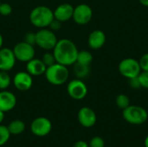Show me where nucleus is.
Listing matches in <instances>:
<instances>
[{"instance_id":"f257e3e1","label":"nucleus","mask_w":148,"mask_h":147,"mask_svg":"<svg viewBox=\"0 0 148 147\" xmlns=\"http://www.w3.org/2000/svg\"><path fill=\"white\" fill-rule=\"evenodd\" d=\"M78 51L75 42L67 38L58 40L53 49L56 62L67 67L73 65L76 62Z\"/></svg>"},{"instance_id":"f03ea898","label":"nucleus","mask_w":148,"mask_h":147,"mask_svg":"<svg viewBox=\"0 0 148 147\" xmlns=\"http://www.w3.org/2000/svg\"><path fill=\"white\" fill-rule=\"evenodd\" d=\"M54 18L53 10L45 5H39L35 7L29 14L30 23L35 27L40 29L48 28Z\"/></svg>"},{"instance_id":"7ed1b4c3","label":"nucleus","mask_w":148,"mask_h":147,"mask_svg":"<svg viewBox=\"0 0 148 147\" xmlns=\"http://www.w3.org/2000/svg\"><path fill=\"white\" fill-rule=\"evenodd\" d=\"M45 78L49 83L54 86H61L67 82L69 77V71L67 66L56 62L46 68Z\"/></svg>"},{"instance_id":"20e7f679","label":"nucleus","mask_w":148,"mask_h":147,"mask_svg":"<svg viewBox=\"0 0 148 147\" xmlns=\"http://www.w3.org/2000/svg\"><path fill=\"white\" fill-rule=\"evenodd\" d=\"M122 111L123 119L131 125H142L148 120L147 111L140 106L130 105Z\"/></svg>"},{"instance_id":"39448f33","label":"nucleus","mask_w":148,"mask_h":147,"mask_svg":"<svg viewBox=\"0 0 148 147\" xmlns=\"http://www.w3.org/2000/svg\"><path fill=\"white\" fill-rule=\"evenodd\" d=\"M57 41L54 31L51 29L43 28L36 33V44L44 50H53Z\"/></svg>"},{"instance_id":"423d86ee","label":"nucleus","mask_w":148,"mask_h":147,"mask_svg":"<svg viewBox=\"0 0 148 147\" xmlns=\"http://www.w3.org/2000/svg\"><path fill=\"white\" fill-rule=\"evenodd\" d=\"M118 70L120 74L127 79L136 77L141 72L139 61L134 58H125L119 63Z\"/></svg>"},{"instance_id":"0eeeda50","label":"nucleus","mask_w":148,"mask_h":147,"mask_svg":"<svg viewBox=\"0 0 148 147\" xmlns=\"http://www.w3.org/2000/svg\"><path fill=\"white\" fill-rule=\"evenodd\" d=\"M12 50L14 52L16 59L23 62H28L35 57L36 54L34 46L24 41L17 42L14 46Z\"/></svg>"},{"instance_id":"6e6552de","label":"nucleus","mask_w":148,"mask_h":147,"mask_svg":"<svg viewBox=\"0 0 148 147\" xmlns=\"http://www.w3.org/2000/svg\"><path fill=\"white\" fill-rule=\"evenodd\" d=\"M67 93L74 100H83L88 94V87L81 79H74L67 85Z\"/></svg>"},{"instance_id":"1a4fd4ad","label":"nucleus","mask_w":148,"mask_h":147,"mask_svg":"<svg viewBox=\"0 0 148 147\" xmlns=\"http://www.w3.org/2000/svg\"><path fill=\"white\" fill-rule=\"evenodd\" d=\"M52 130V123L46 117L36 118L30 124L31 133L37 137H45Z\"/></svg>"},{"instance_id":"9d476101","label":"nucleus","mask_w":148,"mask_h":147,"mask_svg":"<svg viewBox=\"0 0 148 147\" xmlns=\"http://www.w3.org/2000/svg\"><path fill=\"white\" fill-rule=\"evenodd\" d=\"M93 17V10L92 8L86 4L81 3L78 4L76 7H74L73 12V19L75 23L79 25H85L88 24Z\"/></svg>"},{"instance_id":"9b49d317","label":"nucleus","mask_w":148,"mask_h":147,"mask_svg":"<svg viewBox=\"0 0 148 147\" xmlns=\"http://www.w3.org/2000/svg\"><path fill=\"white\" fill-rule=\"evenodd\" d=\"M77 119L81 126L86 128H90L95 125L97 116L92 108L88 107H83L78 111Z\"/></svg>"},{"instance_id":"f8f14e48","label":"nucleus","mask_w":148,"mask_h":147,"mask_svg":"<svg viewBox=\"0 0 148 147\" xmlns=\"http://www.w3.org/2000/svg\"><path fill=\"white\" fill-rule=\"evenodd\" d=\"M13 83L16 88L19 91H28L33 85V76L27 71H21L15 75Z\"/></svg>"},{"instance_id":"ddd939ff","label":"nucleus","mask_w":148,"mask_h":147,"mask_svg":"<svg viewBox=\"0 0 148 147\" xmlns=\"http://www.w3.org/2000/svg\"><path fill=\"white\" fill-rule=\"evenodd\" d=\"M16 57L14 52L9 48L0 49V70L10 71L16 64Z\"/></svg>"},{"instance_id":"4468645a","label":"nucleus","mask_w":148,"mask_h":147,"mask_svg":"<svg viewBox=\"0 0 148 147\" xmlns=\"http://www.w3.org/2000/svg\"><path fill=\"white\" fill-rule=\"evenodd\" d=\"M16 105V95L10 91L1 90L0 91V110L3 113L10 112L15 108Z\"/></svg>"},{"instance_id":"2eb2a0df","label":"nucleus","mask_w":148,"mask_h":147,"mask_svg":"<svg viewBox=\"0 0 148 147\" xmlns=\"http://www.w3.org/2000/svg\"><path fill=\"white\" fill-rule=\"evenodd\" d=\"M53 12H54V17L59 20L60 22L63 23L69 21L73 17L74 7L70 3H64L58 5L56 8V10H53Z\"/></svg>"},{"instance_id":"dca6fc26","label":"nucleus","mask_w":148,"mask_h":147,"mask_svg":"<svg viewBox=\"0 0 148 147\" xmlns=\"http://www.w3.org/2000/svg\"><path fill=\"white\" fill-rule=\"evenodd\" d=\"M106 35L102 30L95 29L89 34L88 38V43L90 49L96 50L103 47L106 42Z\"/></svg>"},{"instance_id":"f3484780","label":"nucleus","mask_w":148,"mask_h":147,"mask_svg":"<svg viewBox=\"0 0 148 147\" xmlns=\"http://www.w3.org/2000/svg\"><path fill=\"white\" fill-rule=\"evenodd\" d=\"M47 67L42 62V59L33 58L26 64V71L32 76H39L44 75Z\"/></svg>"},{"instance_id":"a211bd4d","label":"nucleus","mask_w":148,"mask_h":147,"mask_svg":"<svg viewBox=\"0 0 148 147\" xmlns=\"http://www.w3.org/2000/svg\"><path fill=\"white\" fill-rule=\"evenodd\" d=\"M73 72L74 75L77 77V79H84L88 76L90 74V68L88 65H84L75 62L73 64Z\"/></svg>"},{"instance_id":"6ab92c4d","label":"nucleus","mask_w":148,"mask_h":147,"mask_svg":"<svg viewBox=\"0 0 148 147\" xmlns=\"http://www.w3.org/2000/svg\"><path fill=\"white\" fill-rule=\"evenodd\" d=\"M8 129L9 132L10 133V134L12 135H18L21 134L24 132L26 126L25 123L21 120H14L10 122V124L8 125Z\"/></svg>"},{"instance_id":"aec40b11","label":"nucleus","mask_w":148,"mask_h":147,"mask_svg":"<svg viewBox=\"0 0 148 147\" xmlns=\"http://www.w3.org/2000/svg\"><path fill=\"white\" fill-rule=\"evenodd\" d=\"M76 62H79V63L84 64V65L90 66V64L93 62V55L88 50H81V51H78Z\"/></svg>"},{"instance_id":"412c9836","label":"nucleus","mask_w":148,"mask_h":147,"mask_svg":"<svg viewBox=\"0 0 148 147\" xmlns=\"http://www.w3.org/2000/svg\"><path fill=\"white\" fill-rule=\"evenodd\" d=\"M115 104L117 107H119L121 110H124L128 106H130V99L129 97L125 94H120L117 95L115 99Z\"/></svg>"},{"instance_id":"4be33fe9","label":"nucleus","mask_w":148,"mask_h":147,"mask_svg":"<svg viewBox=\"0 0 148 147\" xmlns=\"http://www.w3.org/2000/svg\"><path fill=\"white\" fill-rule=\"evenodd\" d=\"M11 83V79L8 71L0 70V90H6Z\"/></svg>"},{"instance_id":"5701e85b","label":"nucleus","mask_w":148,"mask_h":147,"mask_svg":"<svg viewBox=\"0 0 148 147\" xmlns=\"http://www.w3.org/2000/svg\"><path fill=\"white\" fill-rule=\"evenodd\" d=\"M10 135L8 127L0 124V146H4L9 141Z\"/></svg>"},{"instance_id":"b1692460","label":"nucleus","mask_w":148,"mask_h":147,"mask_svg":"<svg viewBox=\"0 0 148 147\" xmlns=\"http://www.w3.org/2000/svg\"><path fill=\"white\" fill-rule=\"evenodd\" d=\"M42 62L45 64V66H46L47 68L49 67V66H52L53 64H55V63L56 62L53 52H52V53H50V52H46V53H44L43 55H42Z\"/></svg>"},{"instance_id":"393cba45","label":"nucleus","mask_w":148,"mask_h":147,"mask_svg":"<svg viewBox=\"0 0 148 147\" xmlns=\"http://www.w3.org/2000/svg\"><path fill=\"white\" fill-rule=\"evenodd\" d=\"M88 146L89 147H105V141L101 137L95 136L90 139Z\"/></svg>"},{"instance_id":"a878e982","label":"nucleus","mask_w":148,"mask_h":147,"mask_svg":"<svg viewBox=\"0 0 148 147\" xmlns=\"http://www.w3.org/2000/svg\"><path fill=\"white\" fill-rule=\"evenodd\" d=\"M12 13V7L10 3H0V15L3 16H8Z\"/></svg>"},{"instance_id":"bb28decb","label":"nucleus","mask_w":148,"mask_h":147,"mask_svg":"<svg viewBox=\"0 0 148 147\" xmlns=\"http://www.w3.org/2000/svg\"><path fill=\"white\" fill-rule=\"evenodd\" d=\"M140 86L143 88L148 89V71H141L138 75Z\"/></svg>"},{"instance_id":"cd10ccee","label":"nucleus","mask_w":148,"mask_h":147,"mask_svg":"<svg viewBox=\"0 0 148 147\" xmlns=\"http://www.w3.org/2000/svg\"><path fill=\"white\" fill-rule=\"evenodd\" d=\"M141 71H148V53L144 54L139 61Z\"/></svg>"},{"instance_id":"c85d7f7f","label":"nucleus","mask_w":148,"mask_h":147,"mask_svg":"<svg viewBox=\"0 0 148 147\" xmlns=\"http://www.w3.org/2000/svg\"><path fill=\"white\" fill-rule=\"evenodd\" d=\"M23 41L34 46L36 44V33H32V32L27 33L24 36Z\"/></svg>"},{"instance_id":"c756f323","label":"nucleus","mask_w":148,"mask_h":147,"mask_svg":"<svg viewBox=\"0 0 148 147\" xmlns=\"http://www.w3.org/2000/svg\"><path fill=\"white\" fill-rule=\"evenodd\" d=\"M128 81H129V86L133 89H139V88H141L140 82V80H139V77L138 76L134 77V78H131V79H128Z\"/></svg>"},{"instance_id":"7c9ffc66","label":"nucleus","mask_w":148,"mask_h":147,"mask_svg":"<svg viewBox=\"0 0 148 147\" xmlns=\"http://www.w3.org/2000/svg\"><path fill=\"white\" fill-rule=\"evenodd\" d=\"M62 22H60L59 20H57V19H56V18H54V20L50 23V24H49V29H51L52 31H57V30H59L60 29H61V27H62Z\"/></svg>"},{"instance_id":"2f4dec72","label":"nucleus","mask_w":148,"mask_h":147,"mask_svg":"<svg viewBox=\"0 0 148 147\" xmlns=\"http://www.w3.org/2000/svg\"><path fill=\"white\" fill-rule=\"evenodd\" d=\"M73 147H89V146L88 143H87L84 140H78L74 144Z\"/></svg>"},{"instance_id":"473e14b6","label":"nucleus","mask_w":148,"mask_h":147,"mask_svg":"<svg viewBox=\"0 0 148 147\" xmlns=\"http://www.w3.org/2000/svg\"><path fill=\"white\" fill-rule=\"evenodd\" d=\"M139 1H140V3L142 5H144L146 7H148V0H139Z\"/></svg>"},{"instance_id":"72a5a7b5","label":"nucleus","mask_w":148,"mask_h":147,"mask_svg":"<svg viewBox=\"0 0 148 147\" xmlns=\"http://www.w3.org/2000/svg\"><path fill=\"white\" fill-rule=\"evenodd\" d=\"M3 119H4V113H3V111L0 110V124L3 122Z\"/></svg>"},{"instance_id":"f704fd0d","label":"nucleus","mask_w":148,"mask_h":147,"mask_svg":"<svg viewBox=\"0 0 148 147\" xmlns=\"http://www.w3.org/2000/svg\"><path fill=\"white\" fill-rule=\"evenodd\" d=\"M3 38L2 34L0 33V49L3 48Z\"/></svg>"},{"instance_id":"c9c22d12","label":"nucleus","mask_w":148,"mask_h":147,"mask_svg":"<svg viewBox=\"0 0 148 147\" xmlns=\"http://www.w3.org/2000/svg\"><path fill=\"white\" fill-rule=\"evenodd\" d=\"M144 145H145V147H148V135L146 137V139H145Z\"/></svg>"},{"instance_id":"e433bc0d","label":"nucleus","mask_w":148,"mask_h":147,"mask_svg":"<svg viewBox=\"0 0 148 147\" xmlns=\"http://www.w3.org/2000/svg\"><path fill=\"white\" fill-rule=\"evenodd\" d=\"M0 3H1V1H0Z\"/></svg>"}]
</instances>
